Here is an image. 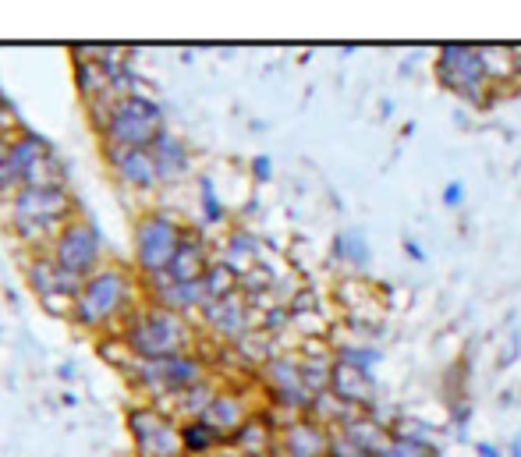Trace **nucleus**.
Wrapping results in <instances>:
<instances>
[{
	"label": "nucleus",
	"instance_id": "f257e3e1",
	"mask_svg": "<svg viewBox=\"0 0 521 457\" xmlns=\"http://www.w3.org/2000/svg\"><path fill=\"white\" fill-rule=\"evenodd\" d=\"M146 302L142 298V280L135 277L132 266L121 263H103L93 277L82 280L75 295V305H71V323L89 337H114L125 319L132 316L139 305Z\"/></svg>",
	"mask_w": 521,
	"mask_h": 457
},
{
	"label": "nucleus",
	"instance_id": "f03ea898",
	"mask_svg": "<svg viewBox=\"0 0 521 457\" xmlns=\"http://www.w3.org/2000/svg\"><path fill=\"white\" fill-rule=\"evenodd\" d=\"M4 202H8V227L22 256L47 252L61 227L82 213L71 185H25Z\"/></svg>",
	"mask_w": 521,
	"mask_h": 457
},
{
	"label": "nucleus",
	"instance_id": "7ed1b4c3",
	"mask_svg": "<svg viewBox=\"0 0 521 457\" xmlns=\"http://www.w3.org/2000/svg\"><path fill=\"white\" fill-rule=\"evenodd\" d=\"M117 337L128 344V351H132L139 362H160V358L195 351L203 330H199L192 319L174 316V312L142 302L139 309L125 319V326L117 330Z\"/></svg>",
	"mask_w": 521,
	"mask_h": 457
},
{
	"label": "nucleus",
	"instance_id": "20e7f679",
	"mask_svg": "<svg viewBox=\"0 0 521 457\" xmlns=\"http://www.w3.org/2000/svg\"><path fill=\"white\" fill-rule=\"evenodd\" d=\"M185 220L167 206H149L135 217L132 227V270L139 280H153L167 273L181 238H185Z\"/></svg>",
	"mask_w": 521,
	"mask_h": 457
},
{
	"label": "nucleus",
	"instance_id": "39448f33",
	"mask_svg": "<svg viewBox=\"0 0 521 457\" xmlns=\"http://www.w3.org/2000/svg\"><path fill=\"white\" fill-rule=\"evenodd\" d=\"M206 376H213L210 365L195 355V351H188V355L160 358V362H139V358H135L132 372H128L125 380L146 404L164 408L174 394L195 387V383H203Z\"/></svg>",
	"mask_w": 521,
	"mask_h": 457
},
{
	"label": "nucleus",
	"instance_id": "423d86ee",
	"mask_svg": "<svg viewBox=\"0 0 521 457\" xmlns=\"http://www.w3.org/2000/svg\"><path fill=\"white\" fill-rule=\"evenodd\" d=\"M167 128V114L156 96L135 93L125 96L110 110L103 128H96L100 146H117V149H149L153 139Z\"/></svg>",
	"mask_w": 521,
	"mask_h": 457
},
{
	"label": "nucleus",
	"instance_id": "0eeeda50",
	"mask_svg": "<svg viewBox=\"0 0 521 457\" xmlns=\"http://www.w3.org/2000/svg\"><path fill=\"white\" fill-rule=\"evenodd\" d=\"M47 256L61 266L68 277L86 280L107 263V245H103V234L86 213H78L71 224L61 227L54 241H50Z\"/></svg>",
	"mask_w": 521,
	"mask_h": 457
},
{
	"label": "nucleus",
	"instance_id": "6e6552de",
	"mask_svg": "<svg viewBox=\"0 0 521 457\" xmlns=\"http://www.w3.org/2000/svg\"><path fill=\"white\" fill-rule=\"evenodd\" d=\"M433 75L447 93L475 103V107H486V96H493L490 82L483 75L479 47H472V43H447V47L436 50Z\"/></svg>",
	"mask_w": 521,
	"mask_h": 457
},
{
	"label": "nucleus",
	"instance_id": "1a4fd4ad",
	"mask_svg": "<svg viewBox=\"0 0 521 457\" xmlns=\"http://www.w3.org/2000/svg\"><path fill=\"white\" fill-rule=\"evenodd\" d=\"M125 426L132 436L135 457H185L181 447V422L171 411L156 408V404L135 401L125 411Z\"/></svg>",
	"mask_w": 521,
	"mask_h": 457
},
{
	"label": "nucleus",
	"instance_id": "9d476101",
	"mask_svg": "<svg viewBox=\"0 0 521 457\" xmlns=\"http://www.w3.org/2000/svg\"><path fill=\"white\" fill-rule=\"evenodd\" d=\"M22 273H25L29 291L36 295V302L43 305V312L71 323V305H75V295H78V287H82V280L68 277L47 252L22 256Z\"/></svg>",
	"mask_w": 521,
	"mask_h": 457
},
{
	"label": "nucleus",
	"instance_id": "9b49d317",
	"mask_svg": "<svg viewBox=\"0 0 521 457\" xmlns=\"http://www.w3.org/2000/svg\"><path fill=\"white\" fill-rule=\"evenodd\" d=\"M199 330L210 334L220 344H238L249 330H256V312L249 309L242 291H234L227 298H213L199 312Z\"/></svg>",
	"mask_w": 521,
	"mask_h": 457
},
{
	"label": "nucleus",
	"instance_id": "f8f14e48",
	"mask_svg": "<svg viewBox=\"0 0 521 457\" xmlns=\"http://www.w3.org/2000/svg\"><path fill=\"white\" fill-rule=\"evenodd\" d=\"M103 167L110 171V178L121 188L135 195H153L160 192V174L156 163L149 156V149H117V146H100Z\"/></svg>",
	"mask_w": 521,
	"mask_h": 457
},
{
	"label": "nucleus",
	"instance_id": "ddd939ff",
	"mask_svg": "<svg viewBox=\"0 0 521 457\" xmlns=\"http://www.w3.org/2000/svg\"><path fill=\"white\" fill-rule=\"evenodd\" d=\"M256 380L245 383V387H234V383H224V387L217 390V397H213V404L206 408L203 419L210 422L213 429H220V433L231 440L238 429L245 426V422L252 419L259 411V397H256Z\"/></svg>",
	"mask_w": 521,
	"mask_h": 457
},
{
	"label": "nucleus",
	"instance_id": "4468645a",
	"mask_svg": "<svg viewBox=\"0 0 521 457\" xmlns=\"http://www.w3.org/2000/svg\"><path fill=\"white\" fill-rule=\"evenodd\" d=\"M330 443H334V429L319 426L309 415H295L280 422L273 457H330Z\"/></svg>",
	"mask_w": 521,
	"mask_h": 457
},
{
	"label": "nucleus",
	"instance_id": "2eb2a0df",
	"mask_svg": "<svg viewBox=\"0 0 521 457\" xmlns=\"http://www.w3.org/2000/svg\"><path fill=\"white\" fill-rule=\"evenodd\" d=\"M142 298H146L149 305H156V309H167V312H174V316H185V319L199 316L203 305L210 302L203 280H195V284H178V280L164 277V273L153 280H142Z\"/></svg>",
	"mask_w": 521,
	"mask_h": 457
},
{
	"label": "nucleus",
	"instance_id": "dca6fc26",
	"mask_svg": "<svg viewBox=\"0 0 521 457\" xmlns=\"http://www.w3.org/2000/svg\"><path fill=\"white\" fill-rule=\"evenodd\" d=\"M149 156L156 163V174H160V188H174L185 185L195 174V153L181 135H174L171 128L156 135L153 146H149Z\"/></svg>",
	"mask_w": 521,
	"mask_h": 457
},
{
	"label": "nucleus",
	"instance_id": "f3484780",
	"mask_svg": "<svg viewBox=\"0 0 521 457\" xmlns=\"http://www.w3.org/2000/svg\"><path fill=\"white\" fill-rule=\"evenodd\" d=\"M217 263V256H213V241L206 238L203 227H185V238H181L178 252H174L171 266H167L164 277L178 280V284H195V280H203L206 270Z\"/></svg>",
	"mask_w": 521,
	"mask_h": 457
},
{
	"label": "nucleus",
	"instance_id": "a211bd4d",
	"mask_svg": "<svg viewBox=\"0 0 521 457\" xmlns=\"http://www.w3.org/2000/svg\"><path fill=\"white\" fill-rule=\"evenodd\" d=\"M263 241L256 238V234H249L245 227H231V231L224 234V238L213 245V256H217L220 266H227V270L234 273V277L242 280L245 273H252L259 266V259H263Z\"/></svg>",
	"mask_w": 521,
	"mask_h": 457
},
{
	"label": "nucleus",
	"instance_id": "6ab92c4d",
	"mask_svg": "<svg viewBox=\"0 0 521 457\" xmlns=\"http://www.w3.org/2000/svg\"><path fill=\"white\" fill-rule=\"evenodd\" d=\"M330 394L341 397V401L351 404L355 411H369L380 401V387H376L373 372L351 369V365H341V362H334V372H330Z\"/></svg>",
	"mask_w": 521,
	"mask_h": 457
},
{
	"label": "nucleus",
	"instance_id": "aec40b11",
	"mask_svg": "<svg viewBox=\"0 0 521 457\" xmlns=\"http://www.w3.org/2000/svg\"><path fill=\"white\" fill-rule=\"evenodd\" d=\"M277 429L280 422L273 419L266 408H259L256 415L227 440V447L238 450L242 457H273L277 454Z\"/></svg>",
	"mask_w": 521,
	"mask_h": 457
},
{
	"label": "nucleus",
	"instance_id": "412c9836",
	"mask_svg": "<svg viewBox=\"0 0 521 457\" xmlns=\"http://www.w3.org/2000/svg\"><path fill=\"white\" fill-rule=\"evenodd\" d=\"M220 387H224V380H220L217 372H213V376H206L203 383H195V387H188V390H181V394H174L171 401L164 404V411H171L178 422L203 419L206 408L213 404V397H217Z\"/></svg>",
	"mask_w": 521,
	"mask_h": 457
},
{
	"label": "nucleus",
	"instance_id": "4be33fe9",
	"mask_svg": "<svg viewBox=\"0 0 521 457\" xmlns=\"http://www.w3.org/2000/svg\"><path fill=\"white\" fill-rule=\"evenodd\" d=\"M334 263H341L348 270V277H362L373 263V248L369 238L358 227H344L334 234Z\"/></svg>",
	"mask_w": 521,
	"mask_h": 457
},
{
	"label": "nucleus",
	"instance_id": "5701e85b",
	"mask_svg": "<svg viewBox=\"0 0 521 457\" xmlns=\"http://www.w3.org/2000/svg\"><path fill=\"white\" fill-rule=\"evenodd\" d=\"M334 433H341L344 440L351 443V447L358 450V454H366V457H373L376 450L383 447V443L390 440V429L387 426H380L376 419H369L366 411H358L355 419L351 422H344L341 429H334Z\"/></svg>",
	"mask_w": 521,
	"mask_h": 457
},
{
	"label": "nucleus",
	"instance_id": "b1692460",
	"mask_svg": "<svg viewBox=\"0 0 521 457\" xmlns=\"http://www.w3.org/2000/svg\"><path fill=\"white\" fill-rule=\"evenodd\" d=\"M181 447H185V457H206L224 450L227 436L220 429H213L206 419H188L181 422Z\"/></svg>",
	"mask_w": 521,
	"mask_h": 457
},
{
	"label": "nucleus",
	"instance_id": "393cba45",
	"mask_svg": "<svg viewBox=\"0 0 521 457\" xmlns=\"http://www.w3.org/2000/svg\"><path fill=\"white\" fill-rule=\"evenodd\" d=\"M195 195H199V224L203 231H213V227H224L227 220H231V213H227L224 199H220L217 192V181L210 178V174H199L195 178Z\"/></svg>",
	"mask_w": 521,
	"mask_h": 457
},
{
	"label": "nucleus",
	"instance_id": "a878e982",
	"mask_svg": "<svg viewBox=\"0 0 521 457\" xmlns=\"http://www.w3.org/2000/svg\"><path fill=\"white\" fill-rule=\"evenodd\" d=\"M479 61H483V75L493 93L504 86H518V75H514V47H479Z\"/></svg>",
	"mask_w": 521,
	"mask_h": 457
},
{
	"label": "nucleus",
	"instance_id": "bb28decb",
	"mask_svg": "<svg viewBox=\"0 0 521 457\" xmlns=\"http://www.w3.org/2000/svg\"><path fill=\"white\" fill-rule=\"evenodd\" d=\"M309 419H316L319 426H327V429H341L344 422H351L358 415L351 404H344L341 397H334L330 390H323V394H312L309 401V411H305Z\"/></svg>",
	"mask_w": 521,
	"mask_h": 457
},
{
	"label": "nucleus",
	"instance_id": "cd10ccee",
	"mask_svg": "<svg viewBox=\"0 0 521 457\" xmlns=\"http://www.w3.org/2000/svg\"><path fill=\"white\" fill-rule=\"evenodd\" d=\"M390 436H401V440L415 443V447H422V450H440V429L415 419V415H401V419L390 426Z\"/></svg>",
	"mask_w": 521,
	"mask_h": 457
},
{
	"label": "nucleus",
	"instance_id": "c85d7f7f",
	"mask_svg": "<svg viewBox=\"0 0 521 457\" xmlns=\"http://www.w3.org/2000/svg\"><path fill=\"white\" fill-rule=\"evenodd\" d=\"M334 362L351 365V369H362V372H373L376 365L383 362V351H380V344L348 341V344H337L334 348Z\"/></svg>",
	"mask_w": 521,
	"mask_h": 457
},
{
	"label": "nucleus",
	"instance_id": "c756f323",
	"mask_svg": "<svg viewBox=\"0 0 521 457\" xmlns=\"http://www.w3.org/2000/svg\"><path fill=\"white\" fill-rule=\"evenodd\" d=\"M96 348H100V358H103V362H107L114 372H121V376H128V372H132L135 355L128 351V344L121 341L117 334H114V337H100V341H96Z\"/></svg>",
	"mask_w": 521,
	"mask_h": 457
},
{
	"label": "nucleus",
	"instance_id": "7c9ffc66",
	"mask_svg": "<svg viewBox=\"0 0 521 457\" xmlns=\"http://www.w3.org/2000/svg\"><path fill=\"white\" fill-rule=\"evenodd\" d=\"M203 287H206V298H210V302L213 298H227V295H234V291H242V287H238V277L220 263H213L210 270H206Z\"/></svg>",
	"mask_w": 521,
	"mask_h": 457
},
{
	"label": "nucleus",
	"instance_id": "2f4dec72",
	"mask_svg": "<svg viewBox=\"0 0 521 457\" xmlns=\"http://www.w3.org/2000/svg\"><path fill=\"white\" fill-rule=\"evenodd\" d=\"M429 450H422V447H415V443H408V440H401V436H390L387 443H383L380 450H376L373 457H426Z\"/></svg>",
	"mask_w": 521,
	"mask_h": 457
},
{
	"label": "nucleus",
	"instance_id": "473e14b6",
	"mask_svg": "<svg viewBox=\"0 0 521 457\" xmlns=\"http://www.w3.org/2000/svg\"><path fill=\"white\" fill-rule=\"evenodd\" d=\"M440 202H444V210H461V202H465V185H461V181H447L444 192H440Z\"/></svg>",
	"mask_w": 521,
	"mask_h": 457
},
{
	"label": "nucleus",
	"instance_id": "72a5a7b5",
	"mask_svg": "<svg viewBox=\"0 0 521 457\" xmlns=\"http://www.w3.org/2000/svg\"><path fill=\"white\" fill-rule=\"evenodd\" d=\"M252 181H259V185L273 181V160L270 156H256V160H252Z\"/></svg>",
	"mask_w": 521,
	"mask_h": 457
},
{
	"label": "nucleus",
	"instance_id": "f704fd0d",
	"mask_svg": "<svg viewBox=\"0 0 521 457\" xmlns=\"http://www.w3.org/2000/svg\"><path fill=\"white\" fill-rule=\"evenodd\" d=\"M521 355V334H511V341H507V348H504V355L497 358V365L500 369H507V365L514 362V358Z\"/></svg>",
	"mask_w": 521,
	"mask_h": 457
},
{
	"label": "nucleus",
	"instance_id": "c9c22d12",
	"mask_svg": "<svg viewBox=\"0 0 521 457\" xmlns=\"http://www.w3.org/2000/svg\"><path fill=\"white\" fill-rule=\"evenodd\" d=\"M401 248H405L408 259H415V263H426V248H422L415 238H405V241H401Z\"/></svg>",
	"mask_w": 521,
	"mask_h": 457
},
{
	"label": "nucleus",
	"instance_id": "e433bc0d",
	"mask_svg": "<svg viewBox=\"0 0 521 457\" xmlns=\"http://www.w3.org/2000/svg\"><path fill=\"white\" fill-rule=\"evenodd\" d=\"M475 454L479 457H507L504 450L497 447V443H490V440H483V443H475Z\"/></svg>",
	"mask_w": 521,
	"mask_h": 457
},
{
	"label": "nucleus",
	"instance_id": "4c0bfd02",
	"mask_svg": "<svg viewBox=\"0 0 521 457\" xmlns=\"http://www.w3.org/2000/svg\"><path fill=\"white\" fill-rule=\"evenodd\" d=\"M57 380H61V383H71V380H75V365H71V362H61V365H57Z\"/></svg>",
	"mask_w": 521,
	"mask_h": 457
},
{
	"label": "nucleus",
	"instance_id": "58836bf2",
	"mask_svg": "<svg viewBox=\"0 0 521 457\" xmlns=\"http://www.w3.org/2000/svg\"><path fill=\"white\" fill-rule=\"evenodd\" d=\"M507 457H521V433L511 440V450H507Z\"/></svg>",
	"mask_w": 521,
	"mask_h": 457
},
{
	"label": "nucleus",
	"instance_id": "ea45409f",
	"mask_svg": "<svg viewBox=\"0 0 521 457\" xmlns=\"http://www.w3.org/2000/svg\"><path fill=\"white\" fill-rule=\"evenodd\" d=\"M514 75H518V86H521V47H514Z\"/></svg>",
	"mask_w": 521,
	"mask_h": 457
},
{
	"label": "nucleus",
	"instance_id": "a19ab883",
	"mask_svg": "<svg viewBox=\"0 0 521 457\" xmlns=\"http://www.w3.org/2000/svg\"><path fill=\"white\" fill-rule=\"evenodd\" d=\"M206 457H242L238 450H231V447H224V450H217V454H206Z\"/></svg>",
	"mask_w": 521,
	"mask_h": 457
},
{
	"label": "nucleus",
	"instance_id": "79ce46f5",
	"mask_svg": "<svg viewBox=\"0 0 521 457\" xmlns=\"http://www.w3.org/2000/svg\"><path fill=\"white\" fill-rule=\"evenodd\" d=\"M61 404H64V408H75L78 401H75V394H64V397H61Z\"/></svg>",
	"mask_w": 521,
	"mask_h": 457
},
{
	"label": "nucleus",
	"instance_id": "37998d69",
	"mask_svg": "<svg viewBox=\"0 0 521 457\" xmlns=\"http://www.w3.org/2000/svg\"><path fill=\"white\" fill-rule=\"evenodd\" d=\"M426 457H444V454H440V450H429V454Z\"/></svg>",
	"mask_w": 521,
	"mask_h": 457
}]
</instances>
